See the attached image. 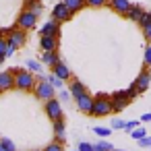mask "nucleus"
I'll return each instance as SVG.
<instances>
[{"label":"nucleus","instance_id":"obj_1","mask_svg":"<svg viewBox=\"0 0 151 151\" xmlns=\"http://www.w3.org/2000/svg\"><path fill=\"white\" fill-rule=\"evenodd\" d=\"M93 97H95V101H93V108H91V116H95V118L110 116L112 114V95L97 93Z\"/></svg>","mask_w":151,"mask_h":151},{"label":"nucleus","instance_id":"obj_2","mask_svg":"<svg viewBox=\"0 0 151 151\" xmlns=\"http://www.w3.org/2000/svg\"><path fill=\"white\" fill-rule=\"evenodd\" d=\"M56 87L48 81V79H44V75L40 73V77H37V83H35V87H33V93H35V97L37 99H42V101H46V99H52V97H56Z\"/></svg>","mask_w":151,"mask_h":151},{"label":"nucleus","instance_id":"obj_3","mask_svg":"<svg viewBox=\"0 0 151 151\" xmlns=\"http://www.w3.org/2000/svg\"><path fill=\"white\" fill-rule=\"evenodd\" d=\"M35 83H37V77L33 75V70L19 68V73L15 75V87L21 89V91H33Z\"/></svg>","mask_w":151,"mask_h":151},{"label":"nucleus","instance_id":"obj_4","mask_svg":"<svg viewBox=\"0 0 151 151\" xmlns=\"http://www.w3.org/2000/svg\"><path fill=\"white\" fill-rule=\"evenodd\" d=\"M37 17H40L37 13L23 9V11L19 13V17H17V27H21V29H25V31H31V29L35 27V23H37Z\"/></svg>","mask_w":151,"mask_h":151},{"label":"nucleus","instance_id":"obj_5","mask_svg":"<svg viewBox=\"0 0 151 151\" xmlns=\"http://www.w3.org/2000/svg\"><path fill=\"white\" fill-rule=\"evenodd\" d=\"M44 112L48 114V118H50L52 122L64 118V116H62V106H60V99H58V97L46 99V101H44Z\"/></svg>","mask_w":151,"mask_h":151},{"label":"nucleus","instance_id":"obj_6","mask_svg":"<svg viewBox=\"0 0 151 151\" xmlns=\"http://www.w3.org/2000/svg\"><path fill=\"white\" fill-rule=\"evenodd\" d=\"M6 40H9V46H13V48H17V50H19V48H23V46L27 44V31L15 25Z\"/></svg>","mask_w":151,"mask_h":151},{"label":"nucleus","instance_id":"obj_7","mask_svg":"<svg viewBox=\"0 0 151 151\" xmlns=\"http://www.w3.org/2000/svg\"><path fill=\"white\" fill-rule=\"evenodd\" d=\"M70 11H68V6L64 4V2H56L54 4V9H52V19L54 21H58V23H64V21H68L70 19Z\"/></svg>","mask_w":151,"mask_h":151},{"label":"nucleus","instance_id":"obj_8","mask_svg":"<svg viewBox=\"0 0 151 151\" xmlns=\"http://www.w3.org/2000/svg\"><path fill=\"white\" fill-rule=\"evenodd\" d=\"M134 85H137V89H139L141 93L149 89V85H151V73H149V68H143V70L139 73V77L134 79Z\"/></svg>","mask_w":151,"mask_h":151},{"label":"nucleus","instance_id":"obj_9","mask_svg":"<svg viewBox=\"0 0 151 151\" xmlns=\"http://www.w3.org/2000/svg\"><path fill=\"white\" fill-rule=\"evenodd\" d=\"M93 101H95V97H93V95H89V93H83L81 97H77V108H79L83 114H89V116H91Z\"/></svg>","mask_w":151,"mask_h":151},{"label":"nucleus","instance_id":"obj_10","mask_svg":"<svg viewBox=\"0 0 151 151\" xmlns=\"http://www.w3.org/2000/svg\"><path fill=\"white\" fill-rule=\"evenodd\" d=\"M108 6L118 15H126L132 4H130V0H108Z\"/></svg>","mask_w":151,"mask_h":151},{"label":"nucleus","instance_id":"obj_11","mask_svg":"<svg viewBox=\"0 0 151 151\" xmlns=\"http://www.w3.org/2000/svg\"><path fill=\"white\" fill-rule=\"evenodd\" d=\"M40 35H54V37H60V23L54 21V19L46 21L44 27H42V31H40Z\"/></svg>","mask_w":151,"mask_h":151},{"label":"nucleus","instance_id":"obj_12","mask_svg":"<svg viewBox=\"0 0 151 151\" xmlns=\"http://www.w3.org/2000/svg\"><path fill=\"white\" fill-rule=\"evenodd\" d=\"M40 48L44 52L58 50V37H54V35H40Z\"/></svg>","mask_w":151,"mask_h":151},{"label":"nucleus","instance_id":"obj_13","mask_svg":"<svg viewBox=\"0 0 151 151\" xmlns=\"http://www.w3.org/2000/svg\"><path fill=\"white\" fill-rule=\"evenodd\" d=\"M40 62H42V64H46L48 68H52L54 64H58V62H60V54H58V50L44 52V54H42V58H40Z\"/></svg>","mask_w":151,"mask_h":151},{"label":"nucleus","instance_id":"obj_14","mask_svg":"<svg viewBox=\"0 0 151 151\" xmlns=\"http://www.w3.org/2000/svg\"><path fill=\"white\" fill-rule=\"evenodd\" d=\"M52 73H54L56 77H60L62 81H70V79H73V73H70V68H68V66H66L62 60H60L58 64H54V66H52Z\"/></svg>","mask_w":151,"mask_h":151},{"label":"nucleus","instance_id":"obj_15","mask_svg":"<svg viewBox=\"0 0 151 151\" xmlns=\"http://www.w3.org/2000/svg\"><path fill=\"white\" fill-rule=\"evenodd\" d=\"M13 87H15V75L11 70L0 73V91H9Z\"/></svg>","mask_w":151,"mask_h":151},{"label":"nucleus","instance_id":"obj_16","mask_svg":"<svg viewBox=\"0 0 151 151\" xmlns=\"http://www.w3.org/2000/svg\"><path fill=\"white\" fill-rule=\"evenodd\" d=\"M68 89H70V95H73L75 99H77V97H81L83 93H87V87H85V85H83L79 79H75V77L70 79V85H68Z\"/></svg>","mask_w":151,"mask_h":151},{"label":"nucleus","instance_id":"obj_17","mask_svg":"<svg viewBox=\"0 0 151 151\" xmlns=\"http://www.w3.org/2000/svg\"><path fill=\"white\" fill-rule=\"evenodd\" d=\"M128 104H130V99H126V97H112V112L120 114L122 110L128 108Z\"/></svg>","mask_w":151,"mask_h":151},{"label":"nucleus","instance_id":"obj_18","mask_svg":"<svg viewBox=\"0 0 151 151\" xmlns=\"http://www.w3.org/2000/svg\"><path fill=\"white\" fill-rule=\"evenodd\" d=\"M64 4H66L68 11L75 15V13H79V11H83V9L87 6V0H64Z\"/></svg>","mask_w":151,"mask_h":151},{"label":"nucleus","instance_id":"obj_19","mask_svg":"<svg viewBox=\"0 0 151 151\" xmlns=\"http://www.w3.org/2000/svg\"><path fill=\"white\" fill-rule=\"evenodd\" d=\"M23 9H27V11H33V13H42V9H44V4H42V0H23Z\"/></svg>","mask_w":151,"mask_h":151},{"label":"nucleus","instance_id":"obj_20","mask_svg":"<svg viewBox=\"0 0 151 151\" xmlns=\"http://www.w3.org/2000/svg\"><path fill=\"white\" fill-rule=\"evenodd\" d=\"M143 13H145V11H143L141 6H134V4H132V6H130V11H128L124 17H126V19H130V21H137V23H139V19L143 17Z\"/></svg>","mask_w":151,"mask_h":151},{"label":"nucleus","instance_id":"obj_21","mask_svg":"<svg viewBox=\"0 0 151 151\" xmlns=\"http://www.w3.org/2000/svg\"><path fill=\"white\" fill-rule=\"evenodd\" d=\"M44 79H48V81H50V83H52V85H54V87H56V89H62V87H64V81H62V79H60V77H56V75H54V73H50V75H48V77H46V75H44Z\"/></svg>","mask_w":151,"mask_h":151},{"label":"nucleus","instance_id":"obj_22","mask_svg":"<svg viewBox=\"0 0 151 151\" xmlns=\"http://www.w3.org/2000/svg\"><path fill=\"white\" fill-rule=\"evenodd\" d=\"M52 124H54V134H64V130H66V126H64V118L54 120Z\"/></svg>","mask_w":151,"mask_h":151},{"label":"nucleus","instance_id":"obj_23","mask_svg":"<svg viewBox=\"0 0 151 151\" xmlns=\"http://www.w3.org/2000/svg\"><path fill=\"white\" fill-rule=\"evenodd\" d=\"M93 132H95L97 137L106 139V137H110V134H112V126H110V128H106V126H95V128H93Z\"/></svg>","mask_w":151,"mask_h":151},{"label":"nucleus","instance_id":"obj_24","mask_svg":"<svg viewBox=\"0 0 151 151\" xmlns=\"http://www.w3.org/2000/svg\"><path fill=\"white\" fill-rule=\"evenodd\" d=\"M6 48H9V40L0 37V62H4V58H6Z\"/></svg>","mask_w":151,"mask_h":151},{"label":"nucleus","instance_id":"obj_25","mask_svg":"<svg viewBox=\"0 0 151 151\" xmlns=\"http://www.w3.org/2000/svg\"><path fill=\"white\" fill-rule=\"evenodd\" d=\"M25 66H27L29 70H33V73H42V70H44V68H42V62H37V60H27Z\"/></svg>","mask_w":151,"mask_h":151},{"label":"nucleus","instance_id":"obj_26","mask_svg":"<svg viewBox=\"0 0 151 151\" xmlns=\"http://www.w3.org/2000/svg\"><path fill=\"white\" fill-rule=\"evenodd\" d=\"M114 147L108 143V141H99V143H95L93 145V151H112Z\"/></svg>","mask_w":151,"mask_h":151},{"label":"nucleus","instance_id":"obj_27","mask_svg":"<svg viewBox=\"0 0 151 151\" xmlns=\"http://www.w3.org/2000/svg\"><path fill=\"white\" fill-rule=\"evenodd\" d=\"M145 134H147V130H145V128H143V126H137V128H134V130H130V137H132V139H134V141H139V139H143V137H145Z\"/></svg>","mask_w":151,"mask_h":151},{"label":"nucleus","instance_id":"obj_28","mask_svg":"<svg viewBox=\"0 0 151 151\" xmlns=\"http://www.w3.org/2000/svg\"><path fill=\"white\" fill-rule=\"evenodd\" d=\"M139 25H141V29H145L147 25H151V13H147V11H145V13H143V17L139 19Z\"/></svg>","mask_w":151,"mask_h":151},{"label":"nucleus","instance_id":"obj_29","mask_svg":"<svg viewBox=\"0 0 151 151\" xmlns=\"http://www.w3.org/2000/svg\"><path fill=\"white\" fill-rule=\"evenodd\" d=\"M87 6H91V9H101V6H108V0H87Z\"/></svg>","mask_w":151,"mask_h":151},{"label":"nucleus","instance_id":"obj_30","mask_svg":"<svg viewBox=\"0 0 151 151\" xmlns=\"http://www.w3.org/2000/svg\"><path fill=\"white\" fill-rule=\"evenodd\" d=\"M0 141H2V145H4V149H6V151H17V145H15V141L6 139V137H2Z\"/></svg>","mask_w":151,"mask_h":151},{"label":"nucleus","instance_id":"obj_31","mask_svg":"<svg viewBox=\"0 0 151 151\" xmlns=\"http://www.w3.org/2000/svg\"><path fill=\"white\" fill-rule=\"evenodd\" d=\"M44 151H64V145H62V143H58V141H52Z\"/></svg>","mask_w":151,"mask_h":151},{"label":"nucleus","instance_id":"obj_32","mask_svg":"<svg viewBox=\"0 0 151 151\" xmlns=\"http://www.w3.org/2000/svg\"><path fill=\"white\" fill-rule=\"evenodd\" d=\"M70 97H73V95H70V89H68V91H66L64 87H62V89H58V99H60V101H68Z\"/></svg>","mask_w":151,"mask_h":151},{"label":"nucleus","instance_id":"obj_33","mask_svg":"<svg viewBox=\"0 0 151 151\" xmlns=\"http://www.w3.org/2000/svg\"><path fill=\"white\" fill-rule=\"evenodd\" d=\"M124 124H126V122H124L122 118H112V128H114V130H120V128L124 130Z\"/></svg>","mask_w":151,"mask_h":151},{"label":"nucleus","instance_id":"obj_34","mask_svg":"<svg viewBox=\"0 0 151 151\" xmlns=\"http://www.w3.org/2000/svg\"><path fill=\"white\" fill-rule=\"evenodd\" d=\"M139 122H141V120H128V122L124 124V130H126V132H130V130H134V128L139 126Z\"/></svg>","mask_w":151,"mask_h":151},{"label":"nucleus","instance_id":"obj_35","mask_svg":"<svg viewBox=\"0 0 151 151\" xmlns=\"http://www.w3.org/2000/svg\"><path fill=\"white\" fill-rule=\"evenodd\" d=\"M143 60H145V66H151V44L145 48V56H143Z\"/></svg>","mask_w":151,"mask_h":151},{"label":"nucleus","instance_id":"obj_36","mask_svg":"<svg viewBox=\"0 0 151 151\" xmlns=\"http://www.w3.org/2000/svg\"><path fill=\"white\" fill-rule=\"evenodd\" d=\"M79 151H93V145L87 143V141H81L79 143Z\"/></svg>","mask_w":151,"mask_h":151},{"label":"nucleus","instance_id":"obj_37","mask_svg":"<svg viewBox=\"0 0 151 151\" xmlns=\"http://www.w3.org/2000/svg\"><path fill=\"white\" fill-rule=\"evenodd\" d=\"M139 145H141V147H151V137L145 134L143 139H139Z\"/></svg>","mask_w":151,"mask_h":151},{"label":"nucleus","instance_id":"obj_38","mask_svg":"<svg viewBox=\"0 0 151 151\" xmlns=\"http://www.w3.org/2000/svg\"><path fill=\"white\" fill-rule=\"evenodd\" d=\"M139 120H141V122H145V124H147V122H151V112H147V114H143V116H141Z\"/></svg>","mask_w":151,"mask_h":151},{"label":"nucleus","instance_id":"obj_39","mask_svg":"<svg viewBox=\"0 0 151 151\" xmlns=\"http://www.w3.org/2000/svg\"><path fill=\"white\" fill-rule=\"evenodd\" d=\"M54 141H58V143L64 145V143H66V137H64V134H54Z\"/></svg>","mask_w":151,"mask_h":151},{"label":"nucleus","instance_id":"obj_40","mask_svg":"<svg viewBox=\"0 0 151 151\" xmlns=\"http://www.w3.org/2000/svg\"><path fill=\"white\" fill-rule=\"evenodd\" d=\"M143 33H145V37H147V40L151 42V25H147V27L143 29Z\"/></svg>","mask_w":151,"mask_h":151},{"label":"nucleus","instance_id":"obj_41","mask_svg":"<svg viewBox=\"0 0 151 151\" xmlns=\"http://www.w3.org/2000/svg\"><path fill=\"white\" fill-rule=\"evenodd\" d=\"M15 52H17V48H13V46H9V48H6V58H9V56H13Z\"/></svg>","mask_w":151,"mask_h":151},{"label":"nucleus","instance_id":"obj_42","mask_svg":"<svg viewBox=\"0 0 151 151\" xmlns=\"http://www.w3.org/2000/svg\"><path fill=\"white\" fill-rule=\"evenodd\" d=\"M0 151H6V149H4V145H2V141H0Z\"/></svg>","mask_w":151,"mask_h":151},{"label":"nucleus","instance_id":"obj_43","mask_svg":"<svg viewBox=\"0 0 151 151\" xmlns=\"http://www.w3.org/2000/svg\"><path fill=\"white\" fill-rule=\"evenodd\" d=\"M112 151H124V149H112Z\"/></svg>","mask_w":151,"mask_h":151},{"label":"nucleus","instance_id":"obj_44","mask_svg":"<svg viewBox=\"0 0 151 151\" xmlns=\"http://www.w3.org/2000/svg\"><path fill=\"white\" fill-rule=\"evenodd\" d=\"M77 151H79V149H77Z\"/></svg>","mask_w":151,"mask_h":151}]
</instances>
